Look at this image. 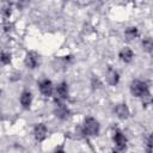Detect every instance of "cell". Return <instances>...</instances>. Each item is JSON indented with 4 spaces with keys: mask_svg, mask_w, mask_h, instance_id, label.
I'll return each mask as SVG.
<instances>
[{
    "mask_svg": "<svg viewBox=\"0 0 153 153\" xmlns=\"http://www.w3.org/2000/svg\"><path fill=\"white\" fill-rule=\"evenodd\" d=\"M130 92L135 97H147L148 96V88L147 84L141 80H133L130 84Z\"/></svg>",
    "mask_w": 153,
    "mask_h": 153,
    "instance_id": "obj_1",
    "label": "cell"
},
{
    "mask_svg": "<svg viewBox=\"0 0 153 153\" xmlns=\"http://www.w3.org/2000/svg\"><path fill=\"white\" fill-rule=\"evenodd\" d=\"M82 129H84V133H85L86 135H90V136L97 135V134L99 133V123H98V121H97L96 118H93V117H87V118H85V121H84V127H82Z\"/></svg>",
    "mask_w": 153,
    "mask_h": 153,
    "instance_id": "obj_2",
    "label": "cell"
},
{
    "mask_svg": "<svg viewBox=\"0 0 153 153\" xmlns=\"http://www.w3.org/2000/svg\"><path fill=\"white\" fill-rule=\"evenodd\" d=\"M114 141H115V145H116V148L118 151H123L126 148V145H127V137L120 131V130H116L115 134H114Z\"/></svg>",
    "mask_w": 153,
    "mask_h": 153,
    "instance_id": "obj_3",
    "label": "cell"
},
{
    "mask_svg": "<svg viewBox=\"0 0 153 153\" xmlns=\"http://www.w3.org/2000/svg\"><path fill=\"white\" fill-rule=\"evenodd\" d=\"M39 61H38V55L35 53V51H30L26 54V57H25V66L27 68H36L38 66Z\"/></svg>",
    "mask_w": 153,
    "mask_h": 153,
    "instance_id": "obj_4",
    "label": "cell"
},
{
    "mask_svg": "<svg viewBox=\"0 0 153 153\" xmlns=\"http://www.w3.org/2000/svg\"><path fill=\"white\" fill-rule=\"evenodd\" d=\"M38 86H39V91H41V93L43 96L49 97L51 94V92H53V84H51L50 80H48V79L41 80L38 82Z\"/></svg>",
    "mask_w": 153,
    "mask_h": 153,
    "instance_id": "obj_5",
    "label": "cell"
},
{
    "mask_svg": "<svg viewBox=\"0 0 153 153\" xmlns=\"http://www.w3.org/2000/svg\"><path fill=\"white\" fill-rule=\"evenodd\" d=\"M33 134L37 141H43L47 137V127L43 123H38L36 124L35 129H33Z\"/></svg>",
    "mask_w": 153,
    "mask_h": 153,
    "instance_id": "obj_6",
    "label": "cell"
},
{
    "mask_svg": "<svg viewBox=\"0 0 153 153\" xmlns=\"http://www.w3.org/2000/svg\"><path fill=\"white\" fill-rule=\"evenodd\" d=\"M115 114H116V116H117L118 118L126 120V118H128V116H129V109H128V106H127L126 104H118V105H116V108H115Z\"/></svg>",
    "mask_w": 153,
    "mask_h": 153,
    "instance_id": "obj_7",
    "label": "cell"
},
{
    "mask_svg": "<svg viewBox=\"0 0 153 153\" xmlns=\"http://www.w3.org/2000/svg\"><path fill=\"white\" fill-rule=\"evenodd\" d=\"M56 94L60 99H66L68 97V85L66 82H61L56 87Z\"/></svg>",
    "mask_w": 153,
    "mask_h": 153,
    "instance_id": "obj_8",
    "label": "cell"
},
{
    "mask_svg": "<svg viewBox=\"0 0 153 153\" xmlns=\"http://www.w3.org/2000/svg\"><path fill=\"white\" fill-rule=\"evenodd\" d=\"M106 80L110 85H116L120 80V76H118V73L112 69V68H109L108 72H106Z\"/></svg>",
    "mask_w": 153,
    "mask_h": 153,
    "instance_id": "obj_9",
    "label": "cell"
},
{
    "mask_svg": "<svg viewBox=\"0 0 153 153\" xmlns=\"http://www.w3.org/2000/svg\"><path fill=\"white\" fill-rule=\"evenodd\" d=\"M31 100H32V96L29 91H24L20 96V104L23 105L24 109H29L31 105Z\"/></svg>",
    "mask_w": 153,
    "mask_h": 153,
    "instance_id": "obj_10",
    "label": "cell"
},
{
    "mask_svg": "<svg viewBox=\"0 0 153 153\" xmlns=\"http://www.w3.org/2000/svg\"><path fill=\"white\" fill-rule=\"evenodd\" d=\"M55 115H56L59 118H61V120H66V118H68V116H69V110H68L63 104H59L57 108L55 109Z\"/></svg>",
    "mask_w": 153,
    "mask_h": 153,
    "instance_id": "obj_11",
    "label": "cell"
},
{
    "mask_svg": "<svg viewBox=\"0 0 153 153\" xmlns=\"http://www.w3.org/2000/svg\"><path fill=\"white\" fill-rule=\"evenodd\" d=\"M133 56H134V54H133L131 49H129V48H127V47H124V48L120 51V57H121V60L124 61V62H130V61L133 60Z\"/></svg>",
    "mask_w": 153,
    "mask_h": 153,
    "instance_id": "obj_12",
    "label": "cell"
},
{
    "mask_svg": "<svg viewBox=\"0 0 153 153\" xmlns=\"http://www.w3.org/2000/svg\"><path fill=\"white\" fill-rule=\"evenodd\" d=\"M142 49L147 53H153V38L146 37L142 41Z\"/></svg>",
    "mask_w": 153,
    "mask_h": 153,
    "instance_id": "obj_13",
    "label": "cell"
},
{
    "mask_svg": "<svg viewBox=\"0 0 153 153\" xmlns=\"http://www.w3.org/2000/svg\"><path fill=\"white\" fill-rule=\"evenodd\" d=\"M139 35V32H137V29L136 27H134V26H130V27H128L126 31H124V36L127 37V39H134L136 36Z\"/></svg>",
    "mask_w": 153,
    "mask_h": 153,
    "instance_id": "obj_14",
    "label": "cell"
},
{
    "mask_svg": "<svg viewBox=\"0 0 153 153\" xmlns=\"http://www.w3.org/2000/svg\"><path fill=\"white\" fill-rule=\"evenodd\" d=\"M10 61H11V54L7 51H2L1 53V62L4 65H7V63H10Z\"/></svg>",
    "mask_w": 153,
    "mask_h": 153,
    "instance_id": "obj_15",
    "label": "cell"
},
{
    "mask_svg": "<svg viewBox=\"0 0 153 153\" xmlns=\"http://www.w3.org/2000/svg\"><path fill=\"white\" fill-rule=\"evenodd\" d=\"M11 4L10 5H5L4 7H2V16L5 17V18H8L10 16H11Z\"/></svg>",
    "mask_w": 153,
    "mask_h": 153,
    "instance_id": "obj_16",
    "label": "cell"
},
{
    "mask_svg": "<svg viewBox=\"0 0 153 153\" xmlns=\"http://www.w3.org/2000/svg\"><path fill=\"white\" fill-rule=\"evenodd\" d=\"M27 4H29V0H18V1H17V6H18L19 10L25 8V7L27 6Z\"/></svg>",
    "mask_w": 153,
    "mask_h": 153,
    "instance_id": "obj_17",
    "label": "cell"
},
{
    "mask_svg": "<svg viewBox=\"0 0 153 153\" xmlns=\"http://www.w3.org/2000/svg\"><path fill=\"white\" fill-rule=\"evenodd\" d=\"M92 86H93V88H97V87L100 86V82L97 78H92Z\"/></svg>",
    "mask_w": 153,
    "mask_h": 153,
    "instance_id": "obj_18",
    "label": "cell"
},
{
    "mask_svg": "<svg viewBox=\"0 0 153 153\" xmlns=\"http://www.w3.org/2000/svg\"><path fill=\"white\" fill-rule=\"evenodd\" d=\"M11 27H12V24H10V22H5V23H4V30H5L6 32H8V31L11 30Z\"/></svg>",
    "mask_w": 153,
    "mask_h": 153,
    "instance_id": "obj_19",
    "label": "cell"
},
{
    "mask_svg": "<svg viewBox=\"0 0 153 153\" xmlns=\"http://www.w3.org/2000/svg\"><path fill=\"white\" fill-rule=\"evenodd\" d=\"M148 146L153 148V133H152V134L149 135V137H148Z\"/></svg>",
    "mask_w": 153,
    "mask_h": 153,
    "instance_id": "obj_20",
    "label": "cell"
},
{
    "mask_svg": "<svg viewBox=\"0 0 153 153\" xmlns=\"http://www.w3.org/2000/svg\"><path fill=\"white\" fill-rule=\"evenodd\" d=\"M6 1H7L8 4H11V1H12V0H6Z\"/></svg>",
    "mask_w": 153,
    "mask_h": 153,
    "instance_id": "obj_21",
    "label": "cell"
},
{
    "mask_svg": "<svg viewBox=\"0 0 153 153\" xmlns=\"http://www.w3.org/2000/svg\"><path fill=\"white\" fill-rule=\"evenodd\" d=\"M152 102H153V99H152Z\"/></svg>",
    "mask_w": 153,
    "mask_h": 153,
    "instance_id": "obj_22",
    "label": "cell"
}]
</instances>
